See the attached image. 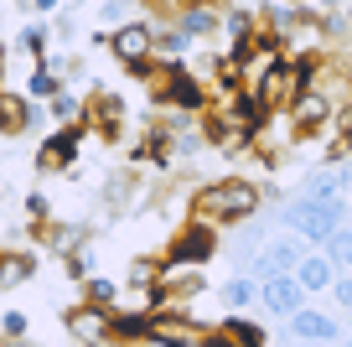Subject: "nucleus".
Segmentation results:
<instances>
[{"mask_svg": "<svg viewBox=\"0 0 352 347\" xmlns=\"http://www.w3.org/2000/svg\"><path fill=\"white\" fill-rule=\"evenodd\" d=\"M83 301H88V306H104V311H114V306H120V285H114L109 275H88V280H83Z\"/></svg>", "mask_w": 352, "mask_h": 347, "instance_id": "18", "label": "nucleus"}, {"mask_svg": "<svg viewBox=\"0 0 352 347\" xmlns=\"http://www.w3.org/2000/svg\"><path fill=\"white\" fill-rule=\"evenodd\" d=\"M36 125V109L26 104L21 94H6L0 88V135H21V130H32Z\"/></svg>", "mask_w": 352, "mask_h": 347, "instance_id": "14", "label": "nucleus"}, {"mask_svg": "<svg viewBox=\"0 0 352 347\" xmlns=\"http://www.w3.org/2000/svg\"><path fill=\"white\" fill-rule=\"evenodd\" d=\"M218 301L228 306L233 316H243V306H254L259 301V280H254L249 270H239V275H228V280L218 285Z\"/></svg>", "mask_w": 352, "mask_h": 347, "instance_id": "12", "label": "nucleus"}, {"mask_svg": "<svg viewBox=\"0 0 352 347\" xmlns=\"http://www.w3.org/2000/svg\"><path fill=\"white\" fill-rule=\"evenodd\" d=\"M296 280H300V291H306V295H316V291H337L342 270L331 264V254H327V249H311L306 260L296 264Z\"/></svg>", "mask_w": 352, "mask_h": 347, "instance_id": "10", "label": "nucleus"}, {"mask_svg": "<svg viewBox=\"0 0 352 347\" xmlns=\"http://www.w3.org/2000/svg\"><path fill=\"white\" fill-rule=\"evenodd\" d=\"M47 120H52L57 130H83V120H88V98H78L73 88H63V94L47 104Z\"/></svg>", "mask_w": 352, "mask_h": 347, "instance_id": "13", "label": "nucleus"}, {"mask_svg": "<svg viewBox=\"0 0 352 347\" xmlns=\"http://www.w3.org/2000/svg\"><path fill=\"white\" fill-rule=\"evenodd\" d=\"M36 270L32 254H0V291H16V285H26Z\"/></svg>", "mask_w": 352, "mask_h": 347, "instance_id": "16", "label": "nucleus"}, {"mask_svg": "<svg viewBox=\"0 0 352 347\" xmlns=\"http://www.w3.org/2000/svg\"><path fill=\"white\" fill-rule=\"evenodd\" d=\"M208 347H243V342H233L228 332H212V337H208Z\"/></svg>", "mask_w": 352, "mask_h": 347, "instance_id": "23", "label": "nucleus"}, {"mask_svg": "<svg viewBox=\"0 0 352 347\" xmlns=\"http://www.w3.org/2000/svg\"><path fill=\"white\" fill-rule=\"evenodd\" d=\"M67 337H73V347H104V342H114V316L104 306L83 301L67 311Z\"/></svg>", "mask_w": 352, "mask_h": 347, "instance_id": "5", "label": "nucleus"}, {"mask_svg": "<svg viewBox=\"0 0 352 347\" xmlns=\"http://www.w3.org/2000/svg\"><path fill=\"white\" fill-rule=\"evenodd\" d=\"M327 254H331V264H337L342 275H352V228H342L337 239L327 244Z\"/></svg>", "mask_w": 352, "mask_h": 347, "instance_id": "20", "label": "nucleus"}, {"mask_svg": "<svg viewBox=\"0 0 352 347\" xmlns=\"http://www.w3.org/2000/svg\"><path fill=\"white\" fill-rule=\"evenodd\" d=\"M0 63H6V57H0Z\"/></svg>", "mask_w": 352, "mask_h": 347, "instance_id": "28", "label": "nucleus"}, {"mask_svg": "<svg viewBox=\"0 0 352 347\" xmlns=\"http://www.w3.org/2000/svg\"><path fill=\"white\" fill-rule=\"evenodd\" d=\"M290 337H296V342H342V326L331 322L327 311H306V306H300V311L290 316Z\"/></svg>", "mask_w": 352, "mask_h": 347, "instance_id": "11", "label": "nucleus"}, {"mask_svg": "<svg viewBox=\"0 0 352 347\" xmlns=\"http://www.w3.org/2000/svg\"><path fill=\"white\" fill-rule=\"evenodd\" d=\"M176 6H182V11H187V6H202V0H176Z\"/></svg>", "mask_w": 352, "mask_h": 347, "instance_id": "25", "label": "nucleus"}, {"mask_svg": "<svg viewBox=\"0 0 352 347\" xmlns=\"http://www.w3.org/2000/svg\"><path fill=\"white\" fill-rule=\"evenodd\" d=\"M306 239H296V233H275V239L259 249V260L249 264L254 280H270V275H296V264L306 260Z\"/></svg>", "mask_w": 352, "mask_h": 347, "instance_id": "4", "label": "nucleus"}, {"mask_svg": "<svg viewBox=\"0 0 352 347\" xmlns=\"http://www.w3.org/2000/svg\"><path fill=\"white\" fill-rule=\"evenodd\" d=\"M187 52H192V36L182 32V26H171V32H155V63H161V67H176Z\"/></svg>", "mask_w": 352, "mask_h": 347, "instance_id": "15", "label": "nucleus"}, {"mask_svg": "<svg viewBox=\"0 0 352 347\" xmlns=\"http://www.w3.org/2000/svg\"><path fill=\"white\" fill-rule=\"evenodd\" d=\"M208 326L202 322H187V316H171V311H161V316H151V337L145 342H155V347H208Z\"/></svg>", "mask_w": 352, "mask_h": 347, "instance_id": "6", "label": "nucleus"}, {"mask_svg": "<svg viewBox=\"0 0 352 347\" xmlns=\"http://www.w3.org/2000/svg\"><path fill=\"white\" fill-rule=\"evenodd\" d=\"M21 47H26V52H47V26H26Z\"/></svg>", "mask_w": 352, "mask_h": 347, "instance_id": "21", "label": "nucleus"}, {"mask_svg": "<svg viewBox=\"0 0 352 347\" xmlns=\"http://www.w3.org/2000/svg\"><path fill=\"white\" fill-rule=\"evenodd\" d=\"M347 347H352V342H347Z\"/></svg>", "mask_w": 352, "mask_h": 347, "instance_id": "29", "label": "nucleus"}, {"mask_svg": "<svg viewBox=\"0 0 352 347\" xmlns=\"http://www.w3.org/2000/svg\"><path fill=\"white\" fill-rule=\"evenodd\" d=\"M212 254H218V228L197 223V218H192L187 228H176L171 244H166V264H171V270H197Z\"/></svg>", "mask_w": 352, "mask_h": 347, "instance_id": "2", "label": "nucleus"}, {"mask_svg": "<svg viewBox=\"0 0 352 347\" xmlns=\"http://www.w3.org/2000/svg\"><path fill=\"white\" fill-rule=\"evenodd\" d=\"M11 347H36V342H32V337H26V342H11Z\"/></svg>", "mask_w": 352, "mask_h": 347, "instance_id": "27", "label": "nucleus"}, {"mask_svg": "<svg viewBox=\"0 0 352 347\" xmlns=\"http://www.w3.org/2000/svg\"><path fill=\"white\" fill-rule=\"evenodd\" d=\"M223 332H228L233 342H243V347H270V332H264L259 322H249V316H223Z\"/></svg>", "mask_w": 352, "mask_h": 347, "instance_id": "17", "label": "nucleus"}, {"mask_svg": "<svg viewBox=\"0 0 352 347\" xmlns=\"http://www.w3.org/2000/svg\"><path fill=\"white\" fill-rule=\"evenodd\" d=\"M331 114H337V104H331L321 88H306V94L296 98V109H290V120H296V130H300V135H321V130H331Z\"/></svg>", "mask_w": 352, "mask_h": 347, "instance_id": "9", "label": "nucleus"}, {"mask_svg": "<svg viewBox=\"0 0 352 347\" xmlns=\"http://www.w3.org/2000/svg\"><path fill=\"white\" fill-rule=\"evenodd\" d=\"M300 295H306V291H300L296 275H270V280H259V306L270 316H285V322H290V316L300 311Z\"/></svg>", "mask_w": 352, "mask_h": 347, "instance_id": "8", "label": "nucleus"}, {"mask_svg": "<svg viewBox=\"0 0 352 347\" xmlns=\"http://www.w3.org/2000/svg\"><path fill=\"white\" fill-rule=\"evenodd\" d=\"M316 6H327V11H331V6H342V0H316Z\"/></svg>", "mask_w": 352, "mask_h": 347, "instance_id": "26", "label": "nucleus"}, {"mask_svg": "<svg viewBox=\"0 0 352 347\" xmlns=\"http://www.w3.org/2000/svg\"><path fill=\"white\" fill-rule=\"evenodd\" d=\"M264 202V192L249 182V176H218V182H208L197 192V202H192V213H197V223L208 228H233L243 223V218H254Z\"/></svg>", "mask_w": 352, "mask_h": 347, "instance_id": "1", "label": "nucleus"}, {"mask_svg": "<svg viewBox=\"0 0 352 347\" xmlns=\"http://www.w3.org/2000/svg\"><path fill=\"white\" fill-rule=\"evenodd\" d=\"M331 295H337V306H347V311H352V275H342V280H337V291H331Z\"/></svg>", "mask_w": 352, "mask_h": 347, "instance_id": "22", "label": "nucleus"}, {"mask_svg": "<svg viewBox=\"0 0 352 347\" xmlns=\"http://www.w3.org/2000/svg\"><path fill=\"white\" fill-rule=\"evenodd\" d=\"M78 145H83V130H52L36 151V171L52 176V171H73L78 161Z\"/></svg>", "mask_w": 352, "mask_h": 347, "instance_id": "7", "label": "nucleus"}, {"mask_svg": "<svg viewBox=\"0 0 352 347\" xmlns=\"http://www.w3.org/2000/svg\"><path fill=\"white\" fill-rule=\"evenodd\" d=\"M0 337H11V342H26V337H32V316L11 306V311L0 316Z\"/></svg>", "mask_w": 352, "mask_h": 347, "instance_id": "19", "label": "nucleus"}, {"mask_svg": "<svg viewBox=\"0 0 352 347\" xmlns=\"http://www.w3.org/2000/svg\"><path fill=\"white\" fill-rule=\"evenodd\" d=\"M109 47H114V57H120L124 67H151L155 63V26L145 21V16H135V21H124V26L109 32Z\"/></svg>", "mask_w": 352, "mask_h": 347, "instance_id": "3", "label": "nucleus"}, {"mask_svg": "<svg viewBox=\"0 0 352 347\" xmlns=\"http://www.w3.org/2000/svg\"><path fill=\"white\" fill-rule=\"evenodd\" d=\"M32 11H57V0H32Z\"/></svg>", "mask_w": 352, "mask_h": 347, "instance_id": "24", "label": "nucleus"}]
</instances>
